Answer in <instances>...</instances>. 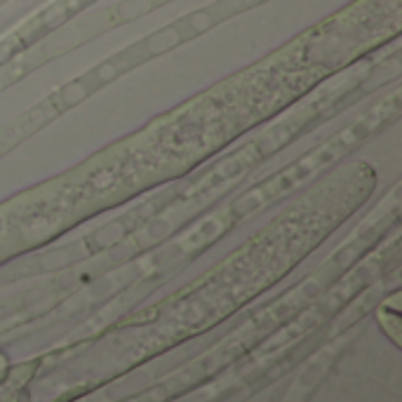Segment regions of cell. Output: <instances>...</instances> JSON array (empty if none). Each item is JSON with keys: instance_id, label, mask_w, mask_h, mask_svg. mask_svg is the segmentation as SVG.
<instances>
[{"instance_id": "6da1fadb", "label": "cell", "mask_w": 402, "mask_h": 402, "mask_svg": "<svg viewBox=\"0 0 402 402\" xmlns=\"http://www.w3.org/2000/svg\"><path fill=\"white\" fill-rule=\"evenodd\" d=\"M346 344H349V337H342L339 342H334L332 346H327V349L320 351L318 356L302 370V374H299L297 381L292 384V388L287 391V395H285L283 402H306L309 400L311 393L318 388L320 379L327 374V370L332 367V363L339 356V351H342Z\"/></svg>"}]
</instances>
